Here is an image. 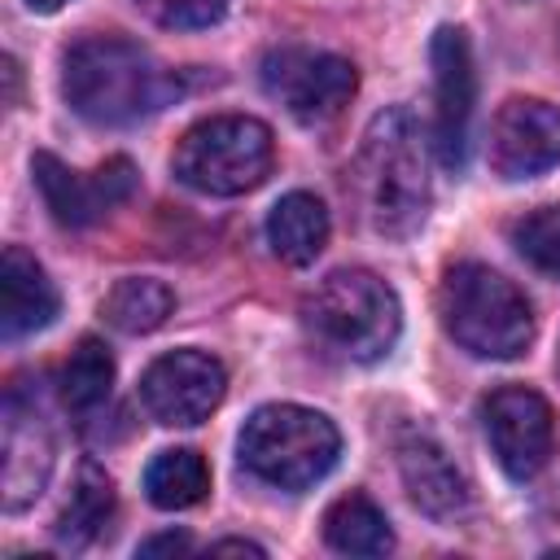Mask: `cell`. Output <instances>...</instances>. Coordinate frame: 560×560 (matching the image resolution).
<instances>
[{"label": "cell", "instance_id": "6da1fadb", "mask_svg": "<svg viewBox=\"0 0 560 560\" xmlns=\"http://www.w3.org/2000/svg\"><path fill=\"white\" fill-rule=\"evenodd\" d=\"M359 219L385 241L411 236L429 214V149L416 114L407 105L381 109L350 162L346 179Z\"/></svg>", "mask_w": 560, "mask_h": 560}, {"label": "cell", "instance_id": "7a4b0ae2", "mask_svg": "<svg viewBox=\"0 0 560 560\" xmlns=\"http://www.w3.org/2000/svg\"><path fill=\"white\" fill-rule=\"evenodd\" d=\"M66 105L96 127H136L179 96V79L136 39L88 35L61 57Z\"/></svg>", "mask_w": 560, "mask_h": 560}, {"label": "cell", "instance_id": "3957f363", "mask_svg": "<svg viewBox=\"0 0 560 560\" xmlns=\"http://www.w3.org/2000/svg\"><path fill=\"white\" fill-rule=\"evenodd\" d=\"M306 332L346 363H376L402 328L398 293L368 267H337L302 298Z\"/></svg>", "mask_w": 560, "mask_h": 560}, {"label": "cell", "instance_id": "277c9868", "mask_svg": "<svg viewBox=\"0 0 560 560\" xmlns=\"http://www.w3.org/2000/svg\"><path fill=\"white\" fill-rule=\"evenodd\" d=\"M438 315L455 346L477 359H516L534 341L525 293L486 262H455L438 284Z\"/></svg>", "mask_w": 560, "mask_h": 560}, {"label": "cell", "instance_id": "5b68a950", "mask_svg": "<svg viewBox=\"0 0 560 560\" xmlns=\"http://www.w3.org/2000/svg\"><path fill=\"white\" fill-rule=\"evenodd\" d=\"M236 455L245 472L276 490H306L337 464L341 433L315 407L267 402L241 424Z\"/></svg>", "mask_w": 560, "mask_h": 560}, {"label": "cell", "instance_id": "8992f818", "mask_svg": "<svg viewBox=\"0 0 560 560\" xmlns=\"http://www.w3.org/2000/svg\"><path fill=\"white\" fill-rule=\"evenodd\" d=\"M271 162H276L271 127L249 114L201 118L179 136L171 153L175 179L206 197H241L258 188L271 175Z\"/></svg>", "mask_w": 560, "mask_h": 560}, {"label": "cell", "instance_id": "52a82bcc", "mask_svg": "<svg viewBox=\"0 0 560 560\" xmlns=\"http://www.w3.org/2000/svg\"><path fill=\"white\" fill-rule=\"evenodd\" d=\"M262 92L280 101L298 122H332L359 92L354 61L324 48H271L262 57Z\"/></svg>", "mask_w": 560, "mask_h": 560}, {"label": "cell", "instance_id": "ba28073f", "mask_svg": "<svg viewBox=\"0 0 560 560\" xmlns=\"http://www.w3.org/2000/svg\"><path fill=\"white\" fill-rule=\"evenodd\" d=\"M223 389L228 372L206 350H171L140 376V402L166 429H192L210 420V411L223 402Z\"/></svg>", "mask_w": 560, "mask_h": 560}, {"label": "cell", "instance_id": "9c48e42d", "mask_svg": "<svg viewBox=\"0 0 560 560\" xmlns=\"http://www.w3.org/2000/svg\"><path fill=\"white\" fill-rule=\"evenodd\" d=\"M481 424H486L490 451H494V459L508 477L525 481L547 464L551 438H556V416H551V402L538 389L499 385L481 402Z\"/></svg>", "mask_w": 560, "mask_h": 560}, {"label": "cell", "instance_id": "30bf717a", "mask_svg": "<svg viewBox=\"0 0 560 560\" xmlns=\"http://www.w3.org/2000/svg\"><path fill=\"white\" fill-rule=\"evenodd\" d=\"M433 61V149L446 171H459L468 158V127H472V105H477V70H472V48L459 26H438L429 44Z\"/></svg>", "mask_w": 560, "mask_h": 560}, {"label": "cell", "instance_id": "8fae6325", "mask_svg": "<svg viewBox=\"0 0 560 560\" xmlns=\"http://www.w3.org/2000/svg\"><path fill=\"white\" fill-rule=\"evenodd\" d=\"M31 175H35L44 206L52 210V219L61 228H92L105 210H114L118 201H127L136 192V166L127 158H109L92 175H79L61 158L39 149L31 158Z\"/></svg>", "mask_w": 560, "mask_h": 560}, {"label": "cell", "instance_id": "7c38bea8", "mask_svg": "<svg viewBox=\"0 0 560 560\" xmlns=\"http://www.w3.org/2000/svg\"><path fill=\"white\" fill-rule=\"evenodd\" d=\"M490 166L503 179H534L560 166V105L512 96L490 122Z\"/></svg>", "mask_w": 560, "mask_h": 560}, {"label": "cell", "instance_id": "4fadbf2b", "mask_svg": "<svg viewBox=\"0 0 560 560\" xmlns=\"http://www.w3.org/2000/svg\"><path fill=\"white\" fill-rule=\"evenodd\" d=\"M398 472H402L411 503L429 512L433 521H455L472 499L464 472L429 433H407L398 442Z\"/></svg>", "mask_w": 560, "mask_h": 560}, {"label": "cell", "instance_id": "5bb4252c", "mask_svg": "<svg viewBox=\"0 0 560 560\" xmlns=\"http://www.w3.org/2000/svg\"><path fill=\"white\" fill-rule=\"evenodd\" d=\"M4 508L22 512L52 472V438L35 407H22L18 394L4 402Z\"/></svg>", "mask_w": 560, "mask_h": 560}, {"label": "cell", "instance_id": "9a60e30c", "mask_svg": "<svg viewBox=\"0 0 560 560\" xmlns=\"http://www.w3.org/2000/svg\"><path fill=\"white\" fill-rule=\"evenodd\" d=\"M57 306H61V298H57L48 271L22 245H9L0 258V332L9 341L39 332L57 319Z\"/></svg>", "mask_w": 560, "mask_h": 560}, {"label": "cell", "instance_id": "2e32d148", "mask_svg": "<svg viewBox=\"0 0 560 560\" xmlns=\"http://www.w3.org/2000/svg\"><path fill=\"white\" fill-rule=\"evenodd\" d=\"M267 245L280 262L306 267L328 245V210L315 192H289L267 214Z\"/></svg>", "mask_w": 560, "mask_h": 560}, {"label": "cell", "instance_id": "e0dca14e", "mask_svg": "<svg viewBox=\"0 0 560 560\" xmlns=\"http://www.w3.org/2000/svg\"><path fill=\"white\" fill-rule=\"evenodd\" d=\"M324 542L341 556H385L394 547V529L368 494L350 490L324 512Z\"/></svg>", "mask_w": 560, "mask_h": 560}, {"label": "cell", "instance_id": "ac0fdd59", "mask_svg": "<svg viewBox=\"0 0 560 560\" xmlns=\"http://www.w3.org/2000/svg\"><path fill=\"white\" fill-rule=\"evenodd\" d=\"M144 494L162 512H184L210 494V464L192 446L158 451L144 468Z\"/></svg>", "mask_w": 560, "mask_h": 560}, {"label": "cell", "instance_id": "d6986e66", "mask_svg": "<svg viewBox=\"0 0 560 560\" xmlns=\"http://www.w3.org/2000/svg\"><path fill=\"white\" fill-rule=\"evenodd\" d=\"M57 389H61V402H66L70 416L88 420L92 411H101L109 402V394H114V354L105 350V341L83 337L70 350V359L61 363Z\"/></svg>", "mask_w": 560, "mask_h": 560}, {"label": "cell", "instance_id": "ffe728a7", "mask_svg": "<svg viewBox=\"0 0 560 560\" xmlns=\"http://www.w3.org/2000/svg\"><path fill=\"white\" fill-rule=\"evenodd\" d=\"M171 311H175V293L162 280H153V276H127L101 302L105 324L118 328V332H127V337H140V332L162 328L171 319Z\"/></svg>", "mask_w": 560, "mask_h": 560}, {"label": "cell", "instance_id": "44dd1931", "mask_svg": "<svg viewBox=\"0 0 560 560\" xmlns=\"http://www.w3.org/2000/svg\"><path fill=\"white\" fill-rule=\"evenodd\" d=\"M109 516H114V481L96 464H83L79 481L57 516V538L66 547H88L96 534H105Z\"/></svg>", "mask_w": 560, "mask_h": 560}, {"label": "cell", "instance_id": "7402d4cb", "mask_svg": "<svg viewBox=\"0 0 560 560\" xmlns=\"http://www.w3.org/2000/svg\"><path fill=\"white\" fill-rule=\"evenodd\" d=\"M512 245L529 267H538L547 276H560V201L521 214L512 223Z\"/></svg>", "mask_w": 560, "mask_h": 560}, {"label": "cell", "instance_id": "603a6c76", "mask_svg": "<svg viewBox=\"0 0 560 560\" xmlns=\"http://www.w3.org/2000/svg\"><path fill=\"white\" fill-rule=\"evenodd\" d=\"M149 22L171 26V31H201L223 18L228 0H131Z\"/></svg>", "mask_w": 560, "mask_h": 560}, {"label": "cell", "instance_id": "cb8c5ba5", "mask_svg": "<svg viewBox=\"0 0 560 560\" xmlns=\"http://www.w3.org/2000/svg\"><path fill=\"white\" fill-rule=\"evenodd\" d=\"M184 551H192V538L179 529H166V534H153V538H144L140 542V556H184Z\"/></svg>", "mask_w": 560, "mask_h": 560}, {"label": "cell", "instance_id": "d4e9b609", "mask_svg": "<svg viewBox=\"0 0 560 560\" xmlns=\"http://www.w3.org/2000/svg\"><path fill=\"white\" fill-rule=\"evenodd\" d=\"M210 556H254V560H262V547L249 542V538H223V542L210 547Z\"/></svg>", "mask_w": 560, "mask_h": 560}, {"label": "cell", "instance_id": "484cf974", "mask_svg": "<svg viewBox=\"0 0 560 560\" xmlns=\"http://www.w3.org/2000/svg\"><path fill=\"white\" fill-rule=\"evenodd\" d=\"M4 79H9V105H18V61L4 57Z\"/></svg>", "mask_w": 560, "mask_h": 560}, {"label": "cell", "instance_id": "4316f807", "mask_svg": "<svg viewBox=\"0 0 560 560\" xmlns=\"http://www.w3.org/2000/svg\"><path fill=\"white\" fill-rule=\"evenodd\" d=\"M61 4H66V0H26V9H31V13H57Z\"/></svg>", "mask_w": 560, "mask_h": 560}, {"label": "cell", "instance_id": "83f0119b", "mask_svg": "<svg viewBox=\"0 0 560 560\" xmlns=\"http://www.w3.org/2000/svg\"><path fill=\"white\" fill-rule=\"evenodd\" d=\"M556 368H560V363H556Z\"/></svg>", "mask_w": 560, "mask_h": 560}]
</instances>
